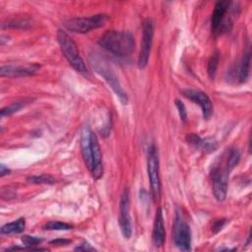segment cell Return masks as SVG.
<instances>
[{
  "label": "cell",
  "instance_id": "obj_23",
  "mask_svg": "<svg viewBox=\"0 0 252 252\" xmlns=\"http://www.w3.org/2000/svg\"><path fill=\"white\" fill-rule=\"evenodd\" d=\"M22 242L26 246L34 247V246H36V245H38L39 243L42 242V238H39V237H36V236H31V235H24L22 237Z\"/></svg>",
  "mask_w": 252,
  "mask_h": 252
},
{
  "label": "cell",
  "instance_id": "obj_12",
  "mask_svg": "<svg viewBox=\"0 0 252 252\" xmlns=\"http://www.w3.org/2000/svg\"><path fill=\"white\" fill-rule=\"evenodd\" d=\"M92 133L93 131L89 126H83L80 133V145L84 162L91 171L93 168V156H92Z\"/></svg>",
  "mask_w": 252,
  "mask_h": 252
},
{
  "label": "cell",
  "instance_id": "obj_17",
  "mask_svg": "<svg viewBox=\"0 0 252 252\" xmlns=\"http://www.w3.org/2000/svg\"><path fill=\"white\" fill-rule=\"evenodd\" d=\"M26 221L24 218H20L17 220L6 223L1 227L2 234H18L25 230Z\"/></svg>",
  "mask_w": 252,
  "mask_h": 252
},
{
  "label": "cell",
  "instance_id": "obj_18",
  "mask_svg": "<svg viewBox=\"0 0 252 252\" xmlns=\"http://www.w3.org/2000/svg\"><path fill=\"white\" fill-rule=\"evenodd\" d=\"M32 100L31 99H24V100H21V101H15L13 102L12 104H10L9 106H6L4 108L1 109V116L4 117V116H9V115H12L13 113L19 111L21 108H23L24 106H26L28 103H30Z\"/></svg>",
  "mask_w": 252,
  "mask_h": 252
},
{
  "label": "cell",
  "instance_id": "obj_3",
  "mask_svg": "<svg viewBox=\"0 0 252 252\" xmlns=\"http://www.w3.org/2000/svg\"><path fill=\"white\" fill-rule=\"evenodd\" d=\"M90 62L92 64L93 68L95 70V72L98 73L105 80V82L109 85V87L115 93V94L117 95V97L119 98L121 103L126 104L128 101L127 94L122 89L117 76L115 75L112 68L109 66L108 62L103 57H101L99 54H97L95 52H93L90 54Z\"/></svg>",
  "mask_w": 252,
  "mask_h": 252
},
{
  "label": "cell",
  "instance_id": "obj_24",
  "mask_svg": "<svg viewBox=\"0 0 252 252\" xmlns=\"http://www.w3.org/2000/svg\"><path fill=\"white\" fill-rule=\"evenodd\" d=\"M175 105L178 109V113H179V116H180V119L185 122L186 119H187V111H186V108H185V105L183 104L182 101H180L179 99H176L175 100Z\"/></svg>",
  "mask_w": 252,
  "mask_h": 252
},
{
  "label": "cell",
  "instance_id": "obj_2",
  "mask_svg": "<svg viewBox=\"0 0 252 252\" xmlns=\"http://www.w3.org/2000/svg\"><path fill=\"white\" fill-rule=\"evenodd\" d=\"M233 2L222 0L219 1L214 9L211 18V29L214 34H220L223 32H228L237 17L239 8L233 7Z\"/></svg>",
  "mask_w": 252,
  "mask_h": 252
},
{
  "label": "cell",
  "instance_id": "obj_26",
  "mask_svg": "<svg viewBox=\"0 0 252 252\" xmlns=\"http://www.w3.org/2000/svg\"><path fill=\"white\" fill-rule=\"evenodd\" d=\"M75 250H78V251H94L95 249L87 241H84L83 243H81L79 246H77L75 248Z\"/></svg>",
  "mask_w": 252,
  "mask_h": 252
},
{
  "label": "cell",
  "instance_id": "obj_22",
  "mask_svg": "<svg viewBox=\"0 0 252 252\" xmlns=\"http://www.w3.org/2000/svg\"><path fill=\"white\" fill-rule=\"evenodd\" d=\"M240 157H241V154L238 149H232L230 151L228 159H227V166H226V169L228 170V172H230L236 166V164L240 159Z\"/></svg>",
  "mask_w": 252,
  "mask_h": 252
},
{
  "label": "cell",
  "instance_id": "obj_1",
  "mask_svg": "<svg viewBox=\"0 0 252 252\" xmlns=\"http://www.w3.org/2000/svg\"><path fill=\"white\" fill-rule=\"evenodd\" d=\"M98 44L116 56H128L135 48L133 35L128 32L108 31L98 39Z\"/></svg>",
  "mask_w": 252,
  "mask_h": 252
},
{
  "label": "cell",
  "instance_id": "obj_4",
  "mask_svg": "<svg viewBox=\"0 0 252 252\" xmlns=\"http://www.w3.org/2000/svg\"><path fill=\"white\" fill-rule=\"evenodd\" d=\"M57 39H58V43L60 45L61 51L64 57L69 62V64L81 75L85 77H89L90 76L89 70L84 60L80 56L77 44L73 40V38L66 32L59 30L57 32Z\"/></svg>",
  "mask_w": 252,
  "mask_h": 252
},
{
  "label": "cell",
  "instance_id": "obj_13",
  "mask_svg": "<svg viewBox=\"0 0 252 252\" xmlns=\"http://www.w3.org/2000/svg\"><path fill=\"white\" fill-rule=\"evenodd\" d=\"M40 66L38 64H32L27 66H13V65H5L0 69L1 77H27L34 75Z\"/></svg>",
  "mask_w": 252,
  "mask_h": 252
},
{
  "label": "cell",
  "instance_id": "obj_11",
  "mask_svg": "<svg viewBox=\"0 0 252 252\" xmlns=\"http://www.w3.org/2000/svg\"><path fill=\"white\" fill-rule=\"evenodd\" d=\"M182 94H184V96L200 105L204 119H209L212 116L213 104L210 97L205 93L199 90L186 89L182 91Z\"/></svg>",
  "mask_w": 252,
  "mask_h": 252
},
{
  "label": "cell",
  "instance_id": "obj_5",
  "mask_svg": "<svg viewBox=\"0 0 252 252\" xmlns=\"http://www.w3.org/2000/svg\"><path fill=\"white\" fill-rule=\"evenodd\" d=\"M108 17L106 14H97L93 15L90 17H80V18H73L64 23V27L76 33H86L91 32L92 30L98 29L102 27Z\"/></svg>",
  "mask_w": 252,
  "mask_h": 252
},
{
  "label": "cell",
  "instance_id": "obj_6",
  "mask_svg": "<svg viewBox=\"0 0 252 252\" xmlns=\"http://www.w3.org/2000/svg\"><path fill=\"white\" fill-rule=\"evenodd\" d=\"M172 239L175 246L182 251L191 250V230L181 212L177 211L173 222Z\"/></svg>",
  "mask_w": 252,
  "mask_h": 252
},
{
  "label": "cell",
  "instance_id": "obj_15",
  "mask_svg": "<svg viewBox=\"0 0 252 252\" xmlns=\"http://www.w3.org/2000/svg\"><path fill=\"white\" fill-rule=\"evenodd\" d=\"M186 140L190 145H192L196 149L202 150L205 153L214 152L218 148V143L215 139H213V138L202 139L200 136H198L197 134H194V133L189 134L186 137Z\"/></svg>",
  "mask_w": 252,
  "mask_h": 252
},
{
  "label": "cell",
  "instance_id": "obj_7",
  "mask_svg": "<svg viewBox=\"0 0 252 252\" xmlns=\"http://www.w3.org/2000/svg\"><path fill=\"white\" fill-rule=\"evenodd\" d=\"M148 174L154 201L157 202L160 197V180H159V159L158 149L152 145L148 151Z\"/></svg>",
  "mask_w": 252,
  "mask_h": 252
},
{
  "label": "cell",
  "instance_id": "obj_25",
  "mask_svg": "<svg viewBox=\"0 0 252 252\" xmlns=\"http://www.w3.org/2000/svg\"><path fill=\"white\" fill-rule=\"evenodd\" d=\"M225 222H226V220H225V219L217 220L214 222L213 226H212L213 232H214V233H217L218 231H220V230L223 227V225L225 224Z\"/></svg>",
  "mask_w": 252,
  "mask_h": 252
},
{
  "label": "cell",
  "instance_id": "obj_14",
  "mask_svg": "<svg viewBox=\"0 0 252 252\" xmlns=\"http://www.w3.org/2000/svg\"><path fill=\"white\" fill-rule=\"evenodd\" d=\"M152 239H153V244L156 247H161L164 244L165 232H164V225H163V216L160 208L158 209L156 214Z\"/></svg>",
  "mask_w": 252,
  "mask_h": 252
},
{
  "label": "cell",
  "instance_id": "obj_20",
  "mask_svg": "<svg viewBox=\"0 0 252 252\" xmlns=\"http://www.w3.org/2000/svg\"><path fill=\"white\" fill-rule=\"evenodd\" d=\"M72 227L71 224L58 220H50L43 225V229L47 230H69Z\"/></svg>",
  "mask_w": 252,
  "mask_h": 252
},
{
  "label": "cell",
  "instance_id": "obj_9",
  "mask_svg": "<svg viewBox=\"0 0 252 252\" xmlns=\"http://www.w3.org/2000/svg\"><path fill=\"white\" fill-rule=\"evenodd\" d=\"M120 217H119V226L121 232L125 238H130L132 234V226H131V217H130V198L129 191L125 189L120 198L119 205Z\"/></svg>",
  "mask_w": 252,
  "mask_h": 252
},
{
  "label": "cell",
  "instance_id": "obj_8",
  "mask_svg": "<svg viewBox=\"0 0 252 252\" xmlns=\"http://www.w3.org/2000/svg\"><path fill=\"white\" fill-rule=\"evenodd\" d=\"M154 37V25L151 20H146L143 24V35L141 41V48L138 57V66L140 68H145L148 64L151 48L153 44Z\"/></svg>",
  "mask_w": 252,
  "mask_h": 252
},
{
  "label": "cell",
  "instance_id": "obj_19",
  "mask_svg": "<svg viewBox=\"0 0 252 252\" xmlns=\"http://www.w3.org/2000/svg\"><path fill=\"white\" fill-rule=\"evenodd\" d=\"M27 181L29 183H33V184H54L55 183V179L48 174L30 176L27 178Z\"/></svg>",
  "mask_w": 252,
  "mask_h": 252
},
{
  "label": "cell",
  "instance_id": "obj_21",
  "mask_svg": "<svg viewBox=\"0 0 252 252\" xmlns=\"http://www.w3.org/2000/svg\"><path fill=\"white\" fill-rule=\"evenodd\" d=\"M219 59H220L219 51H215L210 57V60H209V63H208V74H209V77L211 79L215 78L217 68H218Z\"/></svg>",
  "mask_w": 252,
  "mask_h": 252
},
{
  "label": "cell",
  "instance_id": "obj_10",
  "mask_svg": "<svg viewBox=\"0 0 252 252\" xmlns=\"http://www.w3.org/2000/svg\"><path fill=\"white\" fill-rule=\"evenodd\" d=\"M228 170L220 167H216L212 171L213 191L216 199L220 202L223 201L226 197L227 192V181H228Z\"/></svg>",
  "mask_w": 252,
  "mask_h": 252
},
{
  "label": "cell",
  "instance_id": "obj_28",
  "mask_svg": "<svg viewBox=\"0 0 252 252\" xmlns=\"http://www.w3.org/2000/svg\"><path fill=\"white\" fill-rule=\"evenodd\" d=\"M69 242H70V240H68V239H55V240L50 241V244H53V245H67Z\"/></svg>",
  "mask_w": 252,
  "mask_h": 252
},
{
  "label": "cell",
  "instance_id": "obj_27",
  "mask_svg": "<svg viewBox=\"0 0 252 252\" xmlns=\"http://www.w3.org/2000/svg\"><path fill=\"white\" fill-rule=\"evenodd\" d=\"M29 25V22L25 21V20H19V21H14V22H10L9 24H7V27H13L16 28L18 26H21L22 28H26V26Z\"/></svg>",
  "mask_w": 252,
  "mask_h": 252
},
{
  "label": "cell",
  "instance_id": "obj_16",
  "mask_svg": "<svg viewBox=\"0 0 252 252\" xmlns=\"http://www.w3.org/2000/svg\"><path fill=\"white\" fill-rule=\"evenodd\" d=\"M250 63H251V52L249 46L247 47L246 52H244L241 63L238 69V81L240 83H245L249 77L250 72Z\"/></svg>",
  "mask_w": 252,
  "mask_h": 252
},
{
  "label": "cell",
  "instance_id": "obj_29",
  "mask_svg": "<svg viewBox=\"0 0 252 252\" xmlns=\"http://www.w3.org/2000/svg\"><path fill=\"white\" fill-rule=\"evenodd\" d=\"M11 172V170L5 165V164H1L0 165V176L1 177H4L5 175H7V174H9Z\"/></svg>",
  "mask_w": 252,
  "mask_h": 252
}]
</instances>
